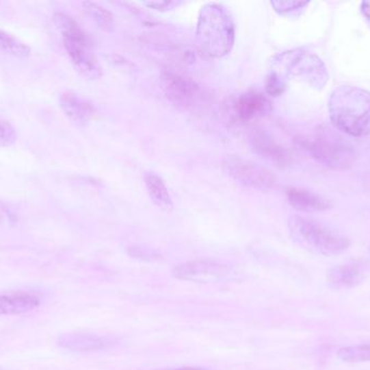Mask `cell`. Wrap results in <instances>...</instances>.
I'll list each match as a JSON object with an SVG mask.
<instances>
[{
	"mask_svg": "<svg viewBox=\"0 0 370 370\" xmlns=\"http://www.w3.org/2000/svg\"><path fill=\"white\" fill-rule=\"evenodd\" d=\"M198 47L213 59L226 57L235 44V23L230 11L217 3L202 5L196 25Z\"/></svg>",
	"mask_w": 370,
	"mask_h": 370,
	"instance_id": "2",
	"label": "cell"
},
{
	"mask_svg": "<svg viewBox=\"0 0 370 370\" xmlns=\"http://www.w3.org/2000/svg\"><path fill=\"white\" fill-rule=\"evenodd\" d=\"M290 237L301 248L323 256H336L351 247V240L313 219L293 215L288 219Z\"/></svg>",
	"mask_w": 370,
	"mask_h": 370,
	"instance_id": "3",
	"label": "cell"
},
{
	"mask_svg": "<svg viewBox=\"0 0 370 370\" xmlns=\"http://www.w3.org/2000/svg\"><path fill=\"white\" fill-rule=\"evenodd\" d=\"M251 144L254 151L260 154L261 157L273 162L277 166H286L290 163V154L288 153L284 147L277 144L267 134L259 133L254 134L251 138Z\"/></svg>",
	"mask_w": 370,
	"mask_h": 370,
	"instance_id": "15",
	"label": "cell"
},
{
	"mask_svg": "<svg viewBox=\"0 0 370 370\" xmlns=\"http://www.w3.org/2000/svg\"><path fill=\"white\" fill-rule=\"evenodd\" d=\"M362 12L370 23V1L362 3Z\"/></svg>",
	"mask_w": 370,
	"mask_h": 370,
	"instance_id": "26",
	"label": "cell"
},
{
	"mask_svg": "<svg viewBox=\"0 0 370 370\" xmlns=\"http://www.w3.org/2000/svg\"><path fill=\"white\" fill-rule=\"evenodd\" d=\"M299 143L310 157L323 166L345 170L354 161L352 147L332 128L319 127L314 138L299 139Z\"/></svg>",
	"mask_w": 370,
	"mask_h": 370,
	"instance_id": "5",
	"label": "cell"
},
{
	"mask_svg": "<svg viewBox=\"0 0 370 370\" xmlns=\"http://www.w3.org/2000/svg\"><path fill=\"white\" fill-rule=\"evenodd\" d=\"M40 299L29 293L0 295V315H23L40 306Z\"/></svg>",
	"mask_w": 370,
	"mask_h": 370,
	"instance_id": "16",
	"label": "cell"
},
{
	"mask_svg": "<svg viewBox=\"0 0 370 370\" xmlns=\"http://www.w3.org/2000/svg\"><path fill=\"white\" fill-rule=\"evenodd\" d=\"M127 253L131 258H137L140 261L154 262L163 258L161 253L142 245H131L127 249Z\"/></svg>",
	"mask_w": 370,
	"mask_h": 370,
	"instance_id": "22",
	"label": "cell"
},
{
	"mask_svg": "<svg viewBox=\"0 0 370 370\" xmlns=\"http://www.w3.org/2000/svg\"><path fill=\"white\" fill-rule=\"evenodd\" d=\"M336 356L345 362H370V344H356L338 349Z\"/></svg>",
	"mask_w": 370,
	"mask_h": 370,
	"instance_id": "20",
	"label": "cell"
},
{
	"mask_svg": "<svg viewBox=\"0 0 370 370\" xmlns=\"http://www.w3.org/2000/svg\"><path fill=\"white\" fill-rule=\"evenodd\" d=\"M273 64L277 73L284 79L285 76H291L308 84L313 88H323L329 79L323 61L314 53L302 49L290 50L276 56Z\"/></svg>",
	"mask_w": 370,
	"mask_h": 370,
	"instance_id": "6",
	"label": "cell"
},
{
	"mask_svg": "<svg viewBox=\"0 0 370 370\" xmlns=\"http://www.w3.org/2000/svg\"><path fill=\"white\" fill-rule=\"evenodd\" d=\"M223 172L241 185L258 190H273L278 180L271 171L254 162L237 156H228L222 160Z\"/></svg>",
	"mask_w": 370,
	"mask_h": 370,
	"instance_id": "7",
	"label": "cell"
},
{
	"mask_svg": "<svg viewBox=\"0 0 370 370\" xmlns=\"http://www.w3.org/2000/svg\"><path fill=\"white\" fill-rule=\"evenodd\" d=\"M161 87L171 105L182 111L193 109L202 98V89L183 74L174 70L163 71Z\"/></svg>",
	"mask_w": 370,
	"mask_h": 370,
	"instance_id": "8",
	"label": "cell"
},
{
	"mask_svg": "<svg viewBox=\"0 0 370 370\" xmlns=\"http://www.w3.org/2000/svg\"><path fill=\"white\" fill-rule=\"evenodd\" d=\"M272 102L261 92H250L239 95L230 106L232 118L239 123L251 122L272 112Z\"/></svg>",
	"mask_w": 370,
	"mask_h": 370,
	"instance_id": "11",
	"label": "cell"
},
{
	"mask_svg": "<svg viewBox=\"0 0 370 370\" xmlns=\"http://www.w3.org/2000/svg\"><path fill=\"white\" fill-rule=\"evenodd\" d=\"M171 273L174 278L184 282H215L228 278L233 266L211 258H200L174 266Z\"/></svg>",
	"mask_w": 370,
	"mask_h": 370,
	"instance_id": "9",
	"label": "cell"
},
{
	"mask_svg": "<svg viewBox=\"0 0 370 370\" xmlns=\"http://www.w3.org/2000/svg\"><path fill=\"white\" fill-rule=\"evenodd\" d=\"M166 370H210L208 368L204 367H180V368H174V369H166Z\"/></svg>",
	"mask_w": 370,
	"mask_h": 370,
	"instance_id": "27",
	"label": "cell"
},
{
	"mask_svg": "<svg viewBox=\"0 0 370 370\" xmlns=\"http://www.w3.org/2000/svg\"><path fill=\"white\" fill-rule=\"evenodd\" d=\"M16 140V133L10 123L0 121V148L12 146Z\"/></svg>",
	"mask_w": 370,
	"mask_h": 370,
	"instance_id": "23",
	"label": "cell"
},
{
	"mask_svg": "<svg viewBox=\"0 0 370 370\" xmlns=\"http://www.w3.org/2000/svg\"><path fill=\"white\" fill-rule=\"evenodd\" d=\"M369 253H370V245H369Z\"/></svg>",
	"mask_w": 370,
	"mask_h": 370,
	"instance_id": "29",
	"label": "cell"
},
{
	"mask_svg": "<svg viewBox=\"0 0 370 370\" xmlns=\"http://www.w3.org/2000/svg\"><path fill=\"white\" fill-rule=\"evenodd\" d=\"M365 269L360 264L345 263L334 266L327 273V284L334 290L349 289L362 284Z\"/></svg>",
	"mask_w": 370,
	"mask_h": 370,
	"instance_id": "12",
	"label": "cell"
},
{
	"mask_svg": "<svg viewBox=\"0 0 370 370\" xmlns=\"http://www.w3.org/2000/svg\"><path fill=\"white\" fill-rule=\"evenodd\" d=\"M286 195L290 206L298 211L314 213L332 208V204L326 198L301 188H288Z\"/></svg>",
	"mask_w": 370,
	"mask_h": 370,
	"instance_id": "14",
	"label": "cell"
},
{
	"mask_svg": "<svg viewBox=\"0 0 370 370\" xmlns=\"http://www.w3.org/2000/svg\"><path fill=\"white\" fill-rule=\"evenodd\" d=\"M285 79L280 73H277L276 71H272L267 75V81H265L267 94L272 97L280 96L282 92H285Z\"/></svg>",
	"mask_w": 370,
	"mask_h": 370,
	"instance_id": "21",
	"label": "cell"
},
{
	"mask_svg": "<svg viewBox=\"0 0 370 370\" xmlns=\"http://www.w3.org/2000/svg\"><path fill=\"white\" fill-rule=\"evenodd\" d=\"M53 21L62 34L65 50L78 73L85 76V79H100L101 66L92 51L88 36L79 24L63 12H55Z\"/></svg>",
	"mask_w": 370,
	"mask_h": 370,
	"instance_id": "4",
	"label": "cell"
},
{
	"mask_svg": "<svg viewBox=\"0 0 370 370\" xmlns=\"http://www.w3.org/2000/svg\"><path fill=\"white\" fill-rule=\"evenodd\" d=\"M143 5H148V8H153L155 10L167 11L176 8L180 5V3L163 0V1H146V3H143Z\"/></svg>",
	"mask_w": 370,
	"mask_h": 370,
	"instance_id": "25",
	"label": "cell"
},
{
	"mask_svg": "<svg viewBox=\"0 0 370 370\" xmlns=\"http://www.w3.org/2000/svg\"><path fill=\"white\" fill-rule=\"evenodd\" d=\"M0 222H1V217H0Z\"/></svg>",
	"mask_w": 370,
	"mask_h": 370,
	"instance_id": "28",
	"label": "cell"
},
{
	"mask_svg": "<svg viewBox=\"0 0 370 370\" xmlns=\"http://www.w3.org/2000/svg\"><path fill=\"white\" fill-rule=\"evenodd\" d=\"M83 12L94 22L98 29L105 33H113L115 31L114 16L111 11L92 1L83 3Z\"/></svg>",
	"mask_w": 370,
	"mask_h": 370,
	"instance_id": "18",
	"label": "cell"
},
{
	"mask_svg": "<svg viewBox=\"0 0 370 370\" xmlns=\"http://www.w3.org/2000/svg\"><path fill=\"white\" fill-rule=\"evenodd\" d=\"M60 106L68 120L75 125L81 127L88 125L94 118V106L75 92H63L60 97Z\"/></svg>",
	"mask_w": 370,
	"mask_h": 370,
	"instance_id": "13",
	"label": "cell"
},
{
	"mask_svg": "<svg viewBox=\"0 0 370 370\" xmlns=\"http://www.w3.org/2000/svg\"><path fill=\"white\" fill-rule=\"evenodd\" d=\"M334 127L352 137L370 133V92L355 86L334 89L328 102Z\"/></svg>",
	"mask_w": 370,
	"mask_h": 370,
	"instance_id": "1",
	"label": "cell"
},
{
	"mask_svg": "<svg viewBox=\"0 0 370 370\" xmlns=\"http://www.w3.org/2000/svg\"><path fill=\"white\" fill-rule=\"evenodd\" d=\"M0 50L7 55L23 59L31 55V48L27 45L5 31H0Z\"/></svg>",
	"mask_w": 370,
	"mask_h": 370,
	"instance_id": "19",
	"label": "cell"
},
{
	"mask_svg": "<svg viewBox=\"0 0 370 370\" xmlns=\"http://www.w3.org/2000/svg\"><path fill=\"white\" fill-rule=\"evenodd\" d=\"M118 339L114 336L66 332L57 338V345L63 349L75 353H94L114 347Z\"/></svg>",
	"mask_w": 370,
	"mask_h": 370,
	"instance_id": "10",
	"label": "cell"
},
{
	"mask_svg": "<svg viewBox=\"0 0 370 370\" xmlns=\"http://www.w3.org/2000/svg\"><path fill=\"white\" fill-rule=\"evenodd\" d=\"M0 370H3V369H1V368H0Z\"/></svg>",
	"mask_w": 370,
	"mask_h": 370,
	"instance_id": "30",
	"label": "cell"
},
{
	"mask_svg": "<svg viewBox=\"0 0 370 370\" xmlns=\"http://www.w3.org/2000/svg\"><path fill=\"white\" fill-rule=\"evenodd\" d=\"M144 183L150 200L161 211L169 212L174 210V201L171 198L168 187L161 176L155 173H145Z\"/></svg>",
	"mask_w": 370,
	"mask_h": 370,
	"instance_id": "17",
	"label": "cell"
},
{
	"mask_svg": "<svg viewBox=\"0 0 370 370\" xmlns=\"http://www.w3.org/2000/svg\"><path fill=\"white\" fill-rule=\"evenodd\" d=\"M271 5L277 12L282 14H290L293 11L301 10L308 5L306 1H272Z\"/></svg>",
	"mask_w": 370,
	"mask_h": 370,
	"instance_id": "24",
	"label": "cell"
}]
</instances>
